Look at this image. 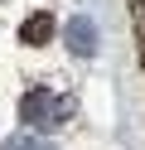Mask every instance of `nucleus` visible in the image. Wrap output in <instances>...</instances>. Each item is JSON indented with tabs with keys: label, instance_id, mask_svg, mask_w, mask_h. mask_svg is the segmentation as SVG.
I'll use <instances>...</instances> for the list:
<instances>
[{
	"label": "nucleus",
	"instance_id": "nucleus-2",
	"mask_svg": "<svg viewBox=\"0 0 145 150\" xmlns=\"http://www.w3.org/2000/svg\"><path fill=\"white\" fill-rule=\"evenodd\" d=\"M68 49H73L77 58H92V53H97V29H92L87 15H77V20L68 24Z\"/></svg>",
	"mask_w": 145,
	"mask_h": 150
},
{
	"label": "nucleus",
	"instance_id": "nucleus-3",
	"mask_svg": "<svg viewBox=\"0 0 145 150\" xmlns=\"http://www.w3.org/2000/svg\"><path fill=\"white\" fill-rule=\"evenodd\" d=\"M0 150H58L48 136H39V131H19V136H5L0 140Z\"/></svg>",
	"mask_w": 145,
	"mask_h": 150
},
{
	"label": "nucleus",
	"instance_id": "nucleus-1",
	"mask_svg": "<svg viewBox=\"0 0 145 150\" xmlns=\"http://www.w3.org/2000/svg\"><path fill=\"white\" fill-rule=\"evenodd\" d=\"M19 116L34 131H53V126H63V121L73 116V97H58V92H48V87H34L19 102Z\"/></svg>",
	"mask_w": 145,
	"mask_h": 150
},
{
	"label": "nucleus",
	"instance_id": "nucleus-4",
	"mask_svg": "<svg viewBox=\"0 0 145 150\" xmlns=\"http://www.w3.org/2000/svg\"><path fill=\"white\" fill-rule=\"evenodd\" d=\"M48 34H53V20L48 15H29L24 20V44H44Z\"/></svg>",
	"mask_w": 145,
	"mask_h": 150
}]
</instances>
